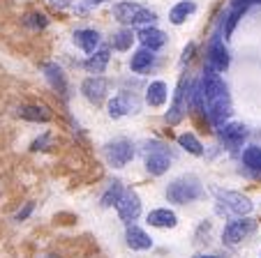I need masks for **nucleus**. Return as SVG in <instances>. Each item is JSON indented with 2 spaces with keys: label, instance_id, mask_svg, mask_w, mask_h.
<instances>
[{
  "label": "nucleus",
  "instance_id": "obj_1",
  "mask_svg": "<svg viewBox=\"0 0 261 258\" xmlns=\"http://www.w3.org/2000/svg\"><path fill=\"white\" fill-rule=\"evenodd\" d=\"M215 198H217V214L220 217H247L254 210V203L250 200V196L241 194V191H231V189H215Z\"/></svg>",
  "mask_w": 261,
  "mask_h": 258
},
{
  "label": "nucleus",
  "instance_id": "obj_2",
  "mask_svg": "<svg viewBox=\"0 0 261 258\" xmlns=\"http://www.w3.org/2000/svg\"><path fill=\"white\" fill-rule=\"evenodd\" d=\"M203 196V185L197 176L188 173V176H180L167 187V198L169 203H176V205H188L194 203Z\"/></svg>",
  "mask_w": 261,
  "mask_h": 258
},
{
  "label": "nucleus",
  "instance_id": "obj_3",
  "mask_svg": "<svg viewBox=\"0 0 261 258\" xmlns=\"http://www.w3.org/2000/svg\"><path fill=\"white\" fill-rule=\"evenodd\" d=\"M256 233V219L252 217H236L233 221H229L222 231V242L227 247H236V244L245 242L247 238Z\"/></svg>",
  "mask_w": 261,
  "mask_h": 258
},
{
  "label": "nucleus",
  "instance_id": "obj_4",
  "mask_svg": "<svg viewBox=\"0 0 261 258\" xmlns=\"http://www.w3.org/2000/svg\"><path fill=\"white\" fill-rule=\"evenodd\" d=\"M114 16L123 25H139V23H155L158 14L146 7L137 5V3H118L114 7Z\"/></svg>",
  "mask_w": 261,
  "mask_h": 258
},
{
  "label": "nucleus",
  "instance_id": "obj_5",
  "mask_svg": "<svg viewBox=\"0 0 261 258\" xmlns=\"http://www.w3.org/2000/svg\"><path fill=\"white\" fill-rule=\"evenodd\" d=\"M104 159L114 168H125L134 159V146L125 138H116V141L104 146Z\"/></svg>",
  "mask_w": 261,
  "mask_h": 258
},
{
  "label": "nucleus",
  "instance_id": "obj_6",
  "mask_svg": "<svg viewBox=\"0 0 261 258\" xmlns=\"http://www.w3.org/2000/svg\"><path fill=\"white\" fill-rule=\"evenodd\" d=\"M171 152L167 150V146H162V143H153V146H148L146 150V170L150 173V176H164L169 168H171Z\"/></svg>",
  "mask_w": 261,
  "mask_h": 258
},
{
  "label": "nucleus",
  "instance_id": "obj_7",
  "mask_svg": "<svg viewBox=\"0 0 261 258\" xmlns=\"http://www.w3.org/2000/svg\"><path fill=\"white\" fill-rule=\"evenodd\" d=\"M116 212L118 217L125 221V224H134L139 219V214H141V198L134 189H125L123 196L118 198L116 203Z\"/></svg>",
  "mask_w": 261,
  "mask_h": 258
},
{
  "label": "nucleus",
  "instance_id": "obj_8",
  "mask_svg": "<svg viewBox=\"0 0 261 258\" xmlns=\"http://www.w3.org/2000/svg\"><path fill=\"white\" fill-rule=\"evenodd\" d=\"M206 116L211 120V125H215L217 129L222 125H227V120L231 118V99H229V93L206 102Z\"/></svg>",
  "mask_w": 261,
  "mask_h": 258
},
{
  "label": "nucleus",
  "instance_id": "obj_9",
  "mask_svg": "<svg viewBox=\"0 0 261 258\" xmlns=\"http://www.w3.org/2000/svg\"><path fill=\"white\" fill-rule=\"evenodd\" d=\"M201 97H203V104L211 102V99L220 97V95L227 93V85H224V81H222L220 72H215L213 67H206L203 69V76H201Z\"/></svg>",
  "mask_w": 261,
  "mask_h": 258
},
{
  "label": "nucleus",
  "instance_id": "obj_10",
  "mask_svg": "<svg viewBox=\"0 0 261 258\" xmlns=\"http://www.w3.org/2000/svg\"><path fill=\"white\" fill-rule=\"evenodd\" d=\"M217 136H220V141L224 143V148L236 150V148H241L243 143H245L247 127L243 125V122H227V125H222L220 129H217Z\"/></svg>",
  "mask_w": 261,
  "mask_h": 258
},
{
  "label": "nucleus",
  "instance_id": "obj_11",
  "mask_svg": "<svg viewBox=\"0 0 261 258\" xmlns=\"http://www.w3.org/2000/svg\"><path fill=\"white\" fill-rule=\"evenodd\" d=\"M188 85H190L188 78H182V81L178 83L176 97H173V104H171V108H169V113H167V122H169V125L180 122V118L185 116V111H188V106H190V102H188V99H190Z\"/></svg>",
  "mask_w": 261,
  "mask_h": 258
},
{
  "label": "nucleus",
  "instance_id": "obj_12",
  "mask_svg": "<svg viewBox=\"0 0 261 258\" xmlns=\"http://www.w3.org/2000/svg\"><path fill=\"white\" fill-rule=\"evenodd\" d=\"M109 116L114 118V120H118V118L123 116H129V113H137L139 111V102L134 95L129 93H123V95H116L114 99H109Z\"/></svg>",
  "mask_w": 261,
  "mask_h": 258
},
{
  "label": "nucleus",
  "instance_id": "obj_13",
  "mask_svg": "<svg viewBox=\"0 0 261 258\" xmlns=\"http://www.w3.org/2000/svg\"><path fill=\"white\" fill-rule=\"evenodd\" d=\"M107 90H109V83H107V78H102V76H90L81 83V93H84V97L88 99L90 104H95V106L104 102Z\"/></svg>",
  "mask_w": 261,
  "mask_h": 258
},
{
  "label": "nucleus",
  "instance_id": "obj_14",
  "mask_svg": "<svg viewBox=\"0 0 261 258\" xmlns=\"http://www.w3.org/2000/svg\"><path fill=\"white\" fill-rule=\"evenodd\" d=\"M125 244H127L132 251H148V249H153V238H150L143 228H139L137 224H127Z\"/></svg>",
  "mask_w": 261,
  "mask_h": 258
},
{
  "label": "nucleus",
  "instance_id": "obj_15",
  "mask_svg": "<svg viewBox=\"0 0 261 258\" xmlns=\"http://www.w3.org/2000/svg\"><path fill=\"white\" fill-rule=\"evenodd\" d=\"M146 224L153 226V228H176L178 226V217L173 210L169 208H155L148 212Z\"/></svg>",
  "mask_w": 261,
  "mask_h": 258
},
{
  "label": "nucleus",
  "instance_id": "obj_16",
  "mask_svg": "<svg viewBox=\"0 0 261 258\" xmlns=\"http://www.w3.org/2000/svg\"><path fill=\"white\" fill-rule=\"evenodd\" d=\"M208 67H213L215 72H224L229 67V51L220 39H215L208 49Z\"/></svg>",
  "mask_w": 261,
  "mask_h": 258
},
{
  "label": "nucleus",
  "instance_id": "obj_17",
  "mask_svg": "<svg viewBox=\"0 0 261 258\" xmlns=\"http://www.w3.org/2000/svg\"><path fill=\"white\" fill-rule=\"evenodd\" d=\"M137 39L150 51H158V49H162V46L167 44V35H164L162 30H158V28H150V25H146V28L139 30Z\"/></svg>",
  "mask_w": 261,
  "mask_h": 258
},
{
  "label": "nucleus",
  "instance_id": "obj_18",
  "mask_svg": "<svg viewBox=\"0 0 261 258\" xmlns=\"http://www.w3.org/2000/svg\"><path fill=\"white\" fill-rule=\"evenodd\" d=\"M42 72H44L46 81L51 83V88L58 90L60 95H67V81H65V72H63L60 65L46 63V65H42Z\"/></svg>",
  "mask_w": 261,
  "mask_h": 258
},
{
  "label": "nucleus",
  "instance_id": "obj_19",
  "mask_svg": "<svg viewBox=\"0 0 261 258\" xmlns=\"http://www.w3.org/2000/svg\"><path fill=\"white\" fill-rule=\"evenodd\" d=\"M74 44L79 46L84 53H95V49L99 46V33L97 30H90V28L76 30V33H74Z\"/></svg>",
  "mask_w": 261,
  "mask_h": 258
},
{
  "label": "nucleus",
  "instance_id": "obj_20",
  "mask_svg": "<svg viewBox=\"0 0 261 258\" xmlns=\"http://www.w3.org/2000/svg\"><path fill=\"white\" fill-rule=\"evenodd\" d=\"M153 65H155V51L146 49V46H141L139 51H134L132 60H129V69H132V72H137V74L148 72Z\"/></svg>",
  "mask_w": 261,
  "mask_h": 258
},
{
  "label": "nucleus",
  "instance_id": "obj_21",
  "mask_svg": "<svg viewBox=\"0 0 261 258\" xmlns=\"http://www.w3.org/2000/svg\"><path fill=\"white\" fill-rule=\"evenodd\" d=\"M194 12H197V5H194L192 0H180V3H176V5L171 7V12H169V21H171L173 25H180L188 21V16H192Z\"/></svg>",
  "mask_w": 261,
  "mask_h": 258
},
{
  "label": "nucleus",
  "instance_id": "obj_22",
  "mask_svg": "<svg viewBox=\"0 0 261 258\" xmlns=\"http://www.w3.org/2000/svg\"><path fill=\"white\" fill-rule=\"evenodd\" d=\"M167 83L164 81H153L150 85L146 88V104L148 106H162L164 102H167Z\"/></svg>",
  "mask_w": 261,
  "mask_h": 258
},
{
  "label": "nucleus",
  "instance_id": "obj_23",
  "mask_svg": "<svg viewBox=\"0 0 261 258\" xmlns=\"http://www.w3.org/2000/svg\"><path fill=\"white\" fill-rule=\"evenodd\" d=\"M111 51H109V46H102V49H97L95 53H90V58L84 63V67L88 69L90 74H102L104 67L109 65V58H111Z\"/></svg>",
  "mask_w": 261,
  "mask_h": 258
},
{
  "label": "nucleus",
  "instance_id": "obj_24",
  "mask_svg": "<svg viewBox=\"0 0 261 258\" xmlns=\"http://www.w3.org/2000/svg\"><path fill=\"white\" fill-rule=\"evenodd\" d=\"M19 116L23 118V120H30V122H46V120H51L49 108L42 106V104H25V106L19 108Z\"/></svg>",
  "mask_w": 261,
  "mask_h": 258
},
{
  "label": "nucleus",
  "instance_id": "obj_25",
  "mask_svg": "<svg viewBox=\"0 0 261 258\" xmlns=\"http://www.w3.org/2000/svg\"><path fill=\"white\" fill-rule=\"evenodd\" d=\"M241 161H243V166H245L247 170H252V173L261 176V148L259 146H247L245 150H243V155H241Z\"/></svg>",
  "mask_w": 261,
  "mask_h": 258
},
{
  "label": "nucleus",
  "instance_id": "obj_26",
  "mask_svg": "<svg viewBox=\"0 0 261 258\" xmlns=\"http://www.w3.org/2000/svg\"><path fill=\"white\" fill-rule=\"evenodd\" d=\"M178 146H180L185 152H190V155H194V157H201V155H203V143L199 141V138L194 136L192 132H185V134H180V136H178Z\"/></svg>",
  "mask_w": 261,
  "mask_h": 258
},
{
  "label": "nucleus",
  "instance_id": "obj_27",
  "mask_svg": "<svg viewBox=\"0 0 261 258\" xmlns=\"http://www.w3.org/2000/svg\"><path fill=\"white\" fill-rule=\"evenodd\" d=\"M123 191H125L123 189V182L114 180L111 185L107 187V191L102 194V198H99V205H102V208H111V205H116V203H118V198L123 196Z\"/></svg>",
  "mask_w": 261,
  "mask_h": 258
},
{
  "label": "nucleus",
  "instance_id": "obj_28",
  "mask_svg": "<svg viewBox=\"0 0 261 258\" xmlns=\"http://www.w3.org/2000/svg\"><path fill=\"white\" fill-rule=\"evenodd\" d=\"M134 35H132V30L129 28H123V30H118V33L114 35V39H111V46H114L116 51H129L132 49V42H134Z\"/></svg>",
  "mask_w": 261,
  "mask_h": 258
},
{
  "label": "nucleus",
  "instance_id": "obj_29",
  "mask_svg": "<svg viewBox=\"0 0 261 258\" xmlns=\"http://www.w3.org/2000/svg\"><path fill=\"white\" fill-rule=\"evenodd\" d=\"M243 14H245V7H233V10H231V14L227 16V25H224V37H231L233 28H236L238 19H241Z\"/></svg>",
  "mask_w": 261,
  "mask_h": 258
},
{
  "label": "nucleus",
  "instance_id": "obj_30",
  "mask_svg": "<svg viewBox=\"0 0 261 258\" xmlns=\"http://www.w3.org/2000/svg\"><path fill=\"white\" fill-rule=\"evenodd\" d=\"M49 141H51V134H42L40 138H35V141H33V146H30V150H33V152H37V150H46V146H49Z\"/></svg>",
  "mask_w": 261,
  "mask_h": 258
},
{
  "label": "nucleus",
  "instance_id": "obj_31",
  "mask_svg": "<svg viewBox=\"0 0 261 258\" xmlns=\"http://www.w3.org/2000/svg\"><path fill=\"white\" fill-rule=\"evenodd\" d=\"M25 23L33 25V28H44V25H46V16L44 14H30L28 19H25Z\"/></svg>",
  "mask_w": 261,
  "mask_h": 258
},
{
  "label": "nucleus",
  "instance_id": "obj_32",
  "mask_svg": "<svg viewBox=\"0 0 261 258\" xmlns=\"http://www.w3.org/2000/svg\"><path fill=\"white\" fill-rule=\"evenodd\" d=\"M33 210H35V203H33V200H28V203L23 205V210H19V212L14 214V219L16 221H25L30 217V212H33Z\"/></svg>",
  "mask_w": 261,
  "mask_h": 258
},
{
  "label": "nucleus",
  "instance_id": "obj_33",
  "mask_svg": "<svg viewBox=\"0 0 261 258\" xmlns=\"http://www.w3.org/2000/svg\"><path fill=\"white\" fill-rule=\"evenodd\" d=\"M69 3H72V0H51V5L54 7H67Z\"/></svg>",
  "mask_w": 261,
  "mask_h": 258
},
{
  "label": "nucleus",
  "instance_id": "obj_34",
  "mask_svg": "<svg viewBox=\"0 0 261 258\" xmlns=\"http://www.w3.org/2000/svg\"><path fill=\"white\" fill-rule=\"evenodd\" d=\"M194 258H222V256H217V253H199V256H194Z\"/></svg>",
  "mask_w": 261,
  "mask_h": 258
},
{
  "label": "nucleus",
  "instance_id": "obj_35",
  "mask_svg": "<svg viewBox=\"0 0 261 258\" xmlns=\"http://www.w3.org/2000/svg\"><path fill=\"white\" fill-rule=\"evenodd\" d=\"M90 5H99V3H104V0H88Z\"/></svg>",
  "mask_w": 261,
  "mask_h": 258
},
{
  "label": "nucleus",
  "instance_id": "obj_36",
  "mask_svg": "<svg viewBox=\"0 0 261 258\" xmlns=\"http://www.w3.org/2000/svg\"><path fill=\"white\" fill-rule=\"evenodd\" d=\"M44 258H56V256H44Z\"/></svg>",
  "mask_w": 261,
  "mask_h": 258
},
{
  "label": "nucleus",
  "instance_id": "obj_37",
  "mask_svg": "<svg viewBox=\"0 0 261 258\" xmlns=\"http://www.w3.org/2000/svg\"><path fill=\"white\" fill-rule=\"evenodd\" d=\"M259 258H261V253H259Z\"/></svg>",
  "mask_w": 261,
  "mask_h": 258
}]
</instances>
